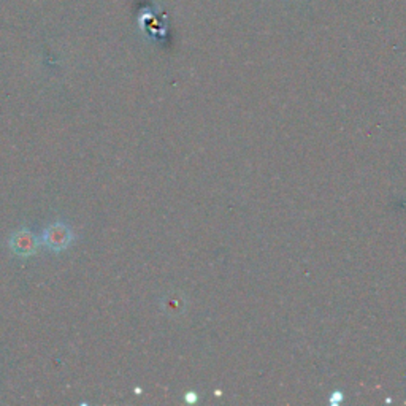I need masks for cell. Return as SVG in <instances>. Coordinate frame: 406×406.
<instances>
[{
	"label": "cell",
	"instance_id": "obj_1",
	"mask_svg": "<svg viewBox=\"0 0 406 406\" xmlns=\"http://www.w3.org/2000/svg\"><path fill=\"white\" fill-rule=\"evenodd\" d=\"M72 230L69 225L55 222L46 227L43 234V243L52 251H62L72 243Z\"/></svg>",
	"mask_w": 406,
	"mask_h": 406
},
{
	"label": "cell",
	"instance_id": "obj_2",
	"mask_svg": "<svg viewBox=\"0 0 406 406\" xmlns=\"http://www.w3.org/2000/svg\"><path fill=\"white\" fill-rule=\"evenodd\" d=\"M38 238L29 230H18L10 238V248L18 256H32L38 249Z\"/></svg>",
	"mask_w": 406,
	"mask_h": 406
}]
</instances>
